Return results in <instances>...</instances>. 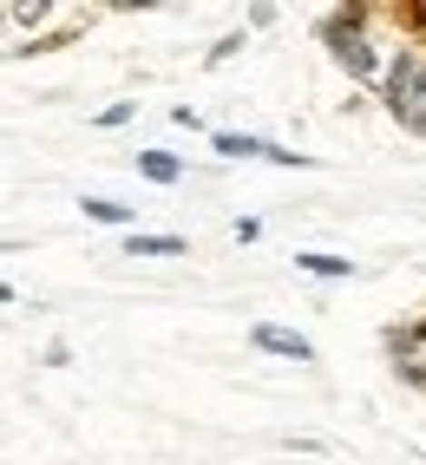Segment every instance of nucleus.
Segmentation results:
<instances>
[{"instance_id": "1", "label": "nucleus", "mask_w": 426, "mask_h": 465, "mask_svg": "<svg viewBox=\"0 0 426 465\" xmlns=\"http://www.w3.org/2000/svg\"><path fill=\"white\" fill-rule=\"evenodd\" d=\"M387 105L413 138H426V66L420 59H401V66L387 73Z\"/></svg>"}, {"instance_id": "2", "label": "nucleus", "mask_w": 426, "mask_h": 465, "mask_svg": "<svg viewBox=\"0 0 426 465\" xmlns=\"http://www.w3.org/2000/svg\"><path fill=\"white\" fill-rule=\"evenodd\" d=\"M328 46H334V59L348 66V79H374V73H381V66H374V53H368V40H361V14L328 20Z\"/></svg>"}, {"instance_id": "3", "label": "nucleus", "mask_w": 426, "mask_h": 465, "mask_svg": "<svg viewBox=\"0 0 426 465\" xmlns=\"http://www.w3.org/2000/svg\"><path fill=\"white\" fill-rule=\"evenodd\" d=\"M250 341H256V348L263 354H282V361H309V341H302V334H289V328H250Z\"/></svg>"}, {"instance_id": "4", "label": "nucleus", "mask_w": 426, "mask_h": 465, "mask_svg": "<svg viewBox=\"0 0 426 465\" xmlns=\"http://www.w3.org/2000/svg\"><path fill=\"white\" fill-rule=\"evenodd\" d=\"M138 171H144L151 183H177V177H184V164H177L171 151H138Z\"/></svg>"}, {"instance_id": "5", "label": "nucleus", "mask_w": 426, "mask_h": 465, "mask_svg": "<svg viewBox=\"0 0 426 465\" xmlns=\"http://www.w3.org/2000/svg\"><path fill=\"white\" fill-rule=\"evenodd\" d=\"M295 262L309 269V275H328V282H342V275H354V262H342V256H315V250H302Z\"/></svg>"}, {"instance_id": "6", "label": "nucleus", "mask_w": 426, "mask_h": 465, "mask_svg": "<svg viewBox=\"0 0 426 465\" xmlns=\"http://www.w3.org/2000/svg\"><path fill=\"white\" fill-rule=\"evenodd\" d=\"M125 250L132 256H184V242L177 236H125Z\"/></svg>"}, {"instance_id": "7", "label": "nucleus", "mask_w": 426, "mask_h": 465, "mask_svg": "<svg viewBox=\"0 0 426 465\" xmlns=\"http://www.w3.org/2000/svg\"><path fill=\"white\" fill-rule=\"evenodd\" d=\"M217 151H223V158H256V151L269 158V144H256V138H243V132H223V138H217Z\"/></svg>"}, {"instance_id": "8", "label": "nucleus", "mask_w": 426, "mask_h": 465, "mask_svg": "<svg viewBox=\"0 0 426 465\" xmlns=\"http://www.w3.org/2000/svg\"><path fill=\"white\" fill-rule=\"evenodd\" d=\"M85 216H93V223H132V216L118 203H105V197H85Z\"/></svg>"}, {"instance_id": "9", "label": "nucleus", "mask_w": 426, "mask_h": 465, "mask_svg": "<svg viewBox=\"0 0 426 465\" xmlns=\"http://www.w3.org/2000/svg\"><path fill=\"white\" fill-rule=\"evenodd\" d=\"M7 14H14V20H20V26H34V20H46V14H53V7H40V0H34V7H7Z\"/></svg>"}]
</instances>
